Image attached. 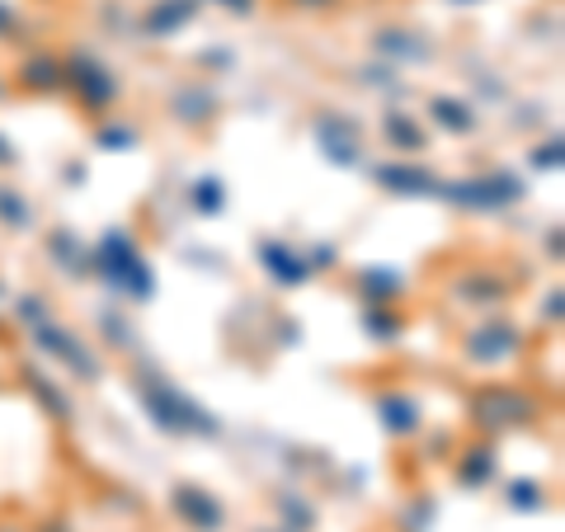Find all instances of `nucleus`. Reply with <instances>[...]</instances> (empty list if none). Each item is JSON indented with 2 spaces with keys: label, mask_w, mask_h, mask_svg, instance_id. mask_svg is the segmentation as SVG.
Returning <instances> with one entry per match:
<instances>
[{
  "label": "nucleus",
  "mask_w": 565,
  "mask_h": 532,
  "mask_svg": "<svg viewBox=\"0 0 565 532\" xmlns=\"http://www.w3.org/2000/svg\"><path fill=\"white\" fill-rule=\"evenodd\" d=\"M90 274L109 292L128 297V301H151L156 297V269H151V259H147V251H141V245L128 232H122V226H114V232H104L95 241Z\"/></svg>",
  "instance_id": "f257e3e1"
},
{
  "label": "nucleus",
  "mask_w": 565,
  "mask_h": 532,
  "mask_svg": "<svg viewBox=\"0 0 565 532\" xmlns=\"http://www.w3.org/2000/svg\"><path fill=\"white\" fill-rule=\"evenodd\" d=\"M137 392H141V411L151 415L156 429H166L174 438H212L222 429V424L212 419V411H203L199 401L184 396L180 386H170V382H141Z\"/></svg>",
  "instance_id": "f03ea898"
},
{
  "label": "nucleus",
  "mask_w": 565,
  "mask_h": 532,
  "mask_svg": "<svg viewBox=\"0 0 565 532\" xmlns=\"http://www.w3.org/2000/svg\"><path fill=\"white\" fill-rule=\"evenodd\" d=\"M62 91L76 99L85 114H109L122 99V81L95 52H71V57H62Z\"/></svg>",
  "instance_id": "7ed1b4c3"
},
{
  "label": "nucleus",
  "mask_w": 565,
  "mask_h": 532,
  "mask_svg": "<svg viewBox=\"0 0 565 532\" xmlns=\"http://www.w3.org/2000/svg\"><path fill=\"white\" fill-rule=\"evenodd\" d=\"M523 193H527V184L519 180V174L486 170V174H471V180H444L438 199L462 208V212H500L509 203H523Z\"/></svg>",
  "instance_id": "20e7f679"
},
{
  "label": "nucleus",
  "mask_w": 565,
  "mask_h": 532,
  "mask_svg": "<svg viewBox=\"0 0 565 532\" xmlns=\"http://www.w3.org/2000/svg\"><path fill=\"white\" fill-rule=\"evenodd\" d=\"M471 419L481 424L486 434H504V429H523V424H537L542 419V405L519 392V386H486V392L471 396Z\"/></svg>",
  "instance_id": "39448f33"
},
{
  "label": "nucleus",
  "mask_w": 565,
  "mask_h": 532,
  "mask_svg": "<svg viewBox=\"0 0 565 532\" xmlns=\"http://www.w3.org/2000/svg\"><path fill=\"white\" fill-rule=\"evenodd\" d=\"M467 363L476 368H500V363H514L523 353V330L509 321V316H490V321L471 326L467 340H462Z\"/></svg>",
  "instance_id": "423d86ee"
},
{
  "label": "nucleus",
  "mask_w": 565,
  "mask_h": 532,
  "mask_svg": "<svg viewBox=\"0 0 565 532\" xmlns=\"http://www.w3.org/2000/svg\"><path fill=\"white\" fill-rule=\"evenodd\" d=\"M170 513H174V523L189 532H226V519H232L217 490L193 486V481L170 486Z\"/></svg>",
  "instance_id": "0eeeda50"
},
{
  "label": "nucleus",
  "mask_w": 565,
  "mask_h": 532,
  "mask_svg": "<svg viewBox=\"0 0 565 532\" xmlns=\"http://www.w3.org/2000/svg\"><path fill=\"white\" fill-rule=\"evenodd\" d=\"M33 344H39L47 359H57L66 372H76L81 382H99V372H104V363H99V353L81 340V334H71L66 326H57V321H43V326H33Z\"/></svg>",
  "instance_id": "6e6552de"
},
{
  "label": "nucleus",
  "mask_w": 565,
  "mask_h": 532,
  "mask_svg": "<svg viewBox=\"0 0 565 532\" xmlns=\"http://www.w3.org/2000/svg\"><path fill=\"white\" fill-rule=\"evenodd\" d=\"M316 147H321V156L330 166H344V170H353L363 161V132H359V123H353L349 114H340V109H326L321 118H316Z\"/></svg>",
  "instance_id": "1a4fd4ad"
},
{
  "label": "nucleus",
  "mask_w": 565,
  "mask_h": 532,
  "mask_svg": "<svg viewBox=\"0 0 565 532\" xmlns=\"http://www.w3.org/2000/svg\"><path fill=\"white\" fill-rule=\"evenodd\" d=\"M373 180L386 193H401V199H438V189H444V180L429 166H411V161H386L373 170Z\"/></svg>",
  "instance_id": "9d476101"
},
{
  "label": "nucleus",
  "mask_w": 565,
  "mask_h": 532,
  "mask_svg": "<svg viewBox=\"0 0 565 532\" xmlns=\"http://www.w3.org/2000/svg\"><path fill=\"white\" fill-rule=\"evenodd\" d=\"M203 0H151L147 14H141V33L147 39H174V33H184L193 24V14H199Z\"/></svg>",
  "instance_id": "9b49d317"
},
{
  "label": "nucleus",
  "mask_w": 565,
  "mask_h": 532,
  "mask_svg": "<svg viewBox=\"0 0 565 532\" xmlns=\"http://www.w3.org/2000/svg\"><path fill=\"white\" fill-rule=\"evenodd\" d=\"M452 297L462 301V307H500V301L514 297V283L504 274H490V269H471L452 283Z\"/></svg>",
  "instance_id": "f8f14e48"
},
{
  "label": "nucleus",
  "mask_w": 565,
  "mask_h": 532,
  "mask_svg": "<svg viewBox=\"0 0 565 532\" xmlns=\"http://www.w3.org/2000/svg\"><path fill=\"white\" fill-rule=\"evenodd\" d=\"M259 264L278 288H302V283L311 278L307 255H297L292 245H282V241H259Z\"/></svg>",
  "instance_id": "ddd939ff"
},
{
  "label": "nucleus",
  "mask_w": 565,
  "mask_h": 532,
  "mask_svg": "<svg viewBox=\"0 0 565 532\" xmlns=\"http://www.w3.org/2000/svg\"><path fill=\"white\" fill-rule=\"evenodd\" d=\"M14 81H20V91H29V95H57L62 91V57L57 52H29Z\"/></svg>",
  "instance_id": "4468645a"
},
{
  "label": "nucleus",
  "mask_w": 565,
  "mask_h": 532,
  "mask_svg": "<svg viewBox=\"0 0 565 532\" xmlns=\"http://www.w3.org/2000/svg\"><path fill=\"white\" fill-rule=\"evenodd\" d=\"M452 476H457V486H467V490L490 486L494 476H500V453H494V443H471V448H462Z\"/></svg>",
  "instance_id": "2eb2a0df"
},
{
  "label": "nucleus",
  "mask_w": 565,
  "mask_h": 532,
  "mask_svg": "<svg viewBox=\"0 0 565 532\" xmlns=\"http://www.w3.org/2000/svg\"><path fill=\"white\" fill-rule=\"evenodd\" d=\"M353 288L363 292L367 307H396L405 292V278L396 269H386V264H367V269H359V278H353Z\"/></svg>",
  "instance_id": "dca6fc26"
},
{
  "label": "nucleus",
  "mask_w": 565,
  "mask_h": 532,
  "mask_svg": "<svg viewBox=\"0 0 565 532\" xmlns=\"http://www.w3.org/2000/svg\"><path fill=\"white\" fill-rule=\"evenodd\" d=\"M377 415H382V429H386V434H396V438L419 434V424H424L419 401H415V396H405V392H386V396L377 401Z\"/></svg>",
  "instance_id": "f3484780"
},
{
  "label": "nucleus",
  "mask_w": 565,
  "mask_h": 532,
  "mask_svg": "<svg viewBox=\"0 0 565 532\" xmlns=\"http://www.w3.org/2000/svg\"><path fill=\"white\" fill-rule=\"evenodd\" d=\"M20 377H24V386H29V396H33V401H39L43 411H47V419H57V424H71V419H76V405H71V396L62 392L57 382L47 377V372H39V368H24Z\"/></svg>",
  "instance_id": "a211bd4d"
},
{
  "label": "nucleus",
  "mask_w": 565,
  "mask_h": 532,
  "mask_svg": "<svg viewBox=\"0 0 565 532\" xmlns=\"http://www.w3.org/2000/svg\"><path fill=\"white\" fill-rule=\"evenodd\" d=\"M429 118H434L448 137H471V132H476V123H481L471 104H467V99H457V95H434V99H429Z\"/></svg>",
  "instance_id": "6ab92c4d"
},
{
  "label": "nucleus",
  "mask_w": 565,
  "mask_h": 532,
  "mask_svg": "<svg viewBox=\"0 0 565 532\" xmlns=\"http://www.w3.org/2000/svg\"><path fill=\"white\" fill-rule=\"evenodd\" d=\"M170 109L180 123H189V128H199V123L212 118V109H217V99H212L207 85H184V91L170 95Z\"/></svg>",
  "instance_id": "aec40b11"
},
{
  "label": "nucleus",
  "mask_w": 565,
  "mask_h": 532,
  "mask_svg": "<svg viewBox=\"0 0 565 532\" xmlns=\"http://www.w3.org/2000/svg\"><path fill=\"white\" fill-rule=\"evenodd\" d=\"M504 504L514 513H542L546 504H552V494H546L542 481H527V476H519V481H504Z\"/></svg>",
  "instance_id": "412c9836"
},
{
  "label": "nucleus",
  "mask_w": 565,
  "mask_h": 532,
  "mask_svg": "<svg viewBox=\"0 0 565 532\" xmlns=\"http://www.w3.org/2000/svg\"><path fill=\"white\" fill-rule=\"evenodd\" d=\"M382 132H386V141H392L396 151H424V128H419L411 114L392 109V114L382 118Z\"/></svg>",
  "instance_id": "4be33fe9"
},
{
  "label": "nucleus",
  "mask_w": 565,
  "mask_h": 532,
  "mask_svg": "<svg viewBox=\"0 0 565 532\" xmlns=\"http://www.w3.org/2000/svg\"><path fill=\"white\" fill-rule=\"evenodd\" d=\"M363 330L373 334L377 344H392V340H401V334H405V321H401L392 307H367L363 311Z\"/></svg>",
  "instance_id": "5701e85b"
},
{
  "label": "nucleus",
  "mask_w": 565,
  "mask_h": 532,
  "mask_svg": "<svg viewBox=\"0 0 565 532\" xmlns=\"http://www.w3.org/2000/svg\"><path fill=\"white\" fill-rule=\"evenodd\" d=\"M278 519H282V528H288V532H311L316 509L302 500V494L282 490V494H278Z\"/></svg>",
  "instance_id": "b1692460"
},
{
  "label": "nucleus",
  "mask_w": 565,
  "mask_h": 532,
  "mask_svg": "<svg viewBox=\"0 0 565 532\" xmlns=\"http://www.w3.org/2000/svg\"><path fill=\"white\" fill-rule=\"evenodd\" d=\"M226 208V189L217 174H203V180H193V212L199 217H217V212Z\"/></svg>",
  "instance_id": "393cba45"
},
{
  "label": "nucleus",
  "mask_w": 565,
  "mask_h": 532,
  "mask_svg": "<svg viewBox=\"0 0 565 532\" xmlns=\"http://www.w3.org/2000/svg\"><path fill=\"white\" fill-rule=\"evenodd\" d=\"M47 251H52V259H62L71 274H81V264H90V251H85V245L71 236V232H57L47 241Z\"/></svg>",
  "instance_id": "a878e982"
},
{
  "label": "nucleus",
  "mask_w": 565,
  "mask_h": 532,
  "mask_svg": "<svg viewBox=\"0 0 565 532\" xmlns=\"http://www.w3.org/2000/svg\"><path fill=\"white\" fill-rule=\"evenodd\" d=\"M29 217H33V212H29V203H24V199H20V193H14V189H6V184H0V222H6L10 232H24V226H29Z\"/></svg>",
  "instance_id": "bb28decb"
},
{
  "label": "nucleus",
  "mask_w": 565,
  "mask_h": 532,
  "mask_svg": "<svg viewBox=\"0 0 565 532\" xmlns=\"http://www.w3.org/2000/svg\"><path fill=\"white\" fill-rule=\"evenodd\" d=\"M95 141L104 151H132L137 147V128H122V123H104L95 132Z\"/></svg>",
  "instance_id": "cd10ccee"
},
{
  "label": "nucleus",
  "mask_w": 565,
  "mask_h": 532,
  "mask_svg": "<svg viewBox=\"0 0 565 532\" xmlns=\"http://www.w3.org/2000/svg\"><path fill=\"white\" fill-rule=\"evenodd\" d=\"M20 39H24V14L10 0H0V43H20Z\"/></svg>",
  "instance_id": "c85d7f7f"
},
{
  "label": "nucleus",
  "mask_w": 565,
  "mask_h": 532,
  "mask_svg": "<svg viewBox=\"0 0 565 532\" xmlns=\"http://www.w3.org/2000/svg\"><path fill=\"white\" fill-rule=\"evenodd\" d=\"M14 316H20L24 326H43V321H47L43 297H20V301H14Z\"/></svg>",
  "instance_id": "c756f323"
},
{
  "label": "nucleus",
  "mask_w": 565,
  "mask_h": 532,
  "mask_svg": "<svg viewBox=\"0 0 565 532\" xmlns=\"http://www.w3.org/2000/svg\"><path fill=\"white\" fill-rule=\"evenodd\" d=\"M434 519H438V504H434V500H419L411 513H405V532H424Z\"/></svg>",
  "instance_id": "7c9ffc66"
},
{
  "label": "nucleus",
  "mask_w": 565,
  "mask_h": 532,
  "mask_svg": "<svg viewBox=\"0 0 565 532\" xmlns=\"http://www.w3.org/2000/svg\"><path fill=\"white\" fill-rule=\"evenodd\" d=\"M533 161H537L542 170H556V166H561V137H552V141H542V147H537V156H533Z\"/></svg>",
  "instance_id": "2f4dec72"
},
{
  "label": "nucleus",
  "mask_w": 565,
  "mask_h": 532,
  "mask_svg": "<svg viewBox=\"0 0 565 532\" xmlns=\"http://www.w3.org/2000/svg\"><path fill=\"white\" fill-rule=\"evenodd\" d=\"M217 10H226V14H255L259 10V0H212Z\"/></svg>",
  "instance_id": "473e14b6"
},
{
  "label": "nucleus",
  "mask_w": 565,
  "mask_h": 532,
  "mask_svg": "<svg viewBox=\"0 0 565 532\" xmlns=\"http://www.w3.org/2000/svg\"><path fill=\"white\" fill-rule=\"evenodd\" d=\"M292 10H334L340 6V0H288Z\"/></svg>",
  "instance_id": "72a5a7b5"
},
{
  "label": "nucleus",
  "mask_w": 565,
  "mask_h": 532,
  "mask_svg": "<svg viewBox=\"0 0 565 532\" xmlns=\"http://www.w3.org/2000/svg\"><path fill=\"white\" fill-rule=\"evenodd\" d=\"M0 166H6V170H10V166H20V156H14V147H10L6 137H0Z\"/></svg>",
  "instance_id": "f704fd0d"
},
{
  "label": "nucleus",
  "mask_w": 565,
  "mask_h": 532,
  "mask_svg": "<svg viewBox=\"0 0 565 532\" xmlns=\"http://www.w3.org/2000/svg\"><path fill=\"white\" fill-rule=\"evenodd\" d=\"M0 532H29L24 523H0Z\"/></svg>",
  "instance_id": "c9c22d12"
},
{
  "label": "nucleus",
  "mask_w": 565,
  "mask_h": 532,
  "mask_svg": "<svg viewBox=\"0 0 565 532\" xmlns=\"http://www.w3.org/2000/svg\"><path fill=\"white\" fill-rule=\"evenodd\" d=\"M452 6H476V0H452Z\"/></svg>",
  "instance_id": "e433bc0d"
}]
</instances>
